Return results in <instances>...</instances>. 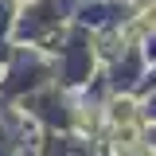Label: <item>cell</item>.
Listing matches in <instances>:
<instances>
[{
    "instance_id": "6da1fadb",
    "label": "cell",
    "mask_w": 156,
    "mask_h": 156,
    "mask_svg": "<svg viewBox=\"0 0 156 156\" xmlns=\"http://www.w3.org/2000/svg\"><path fill=\"white\" fill-rule=\"evenodd\" d=\"M113 109H117V121H129V117H133V101H117V105H113Z\"/></svg>"
},
{
    "instance_id": "7a4b0ae2",
    "label": "cell",
    "mask_w": 156,
    "mask_h": 156,
    "mask_svg": "<svg viewBox=\"0 0 156 156\" xmlns=\"http://www.w3.org/2000/svg\"><path fill=\"white\" fill-rule=\"evenodd\" d=\"M144 23H148V27H156V8H148V16H144Z\"/></svg>"
}]
</instances>
